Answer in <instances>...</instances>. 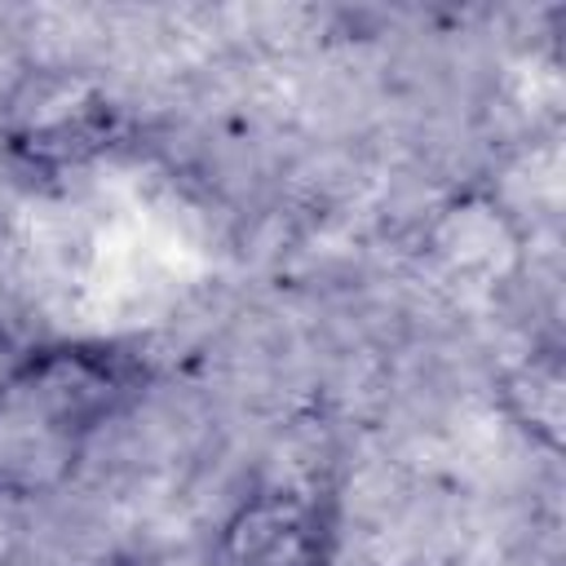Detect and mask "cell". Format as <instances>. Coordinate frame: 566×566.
<instances>
[{
    "label": "cell",
    "instance_id": "6da1fadb",
    "mask_svg": "<svg viewBox=\"0 0 566 566\" xmlns=\"http://www.w3.org/2000/svg\"><path fill=\"white\" fill-rule=\"evenodd\" d=\"M119 111L102 84L75 71H31L9 93L4 137L31 168H75L111 146Z\"/></svg>",
    "mask_w": 566,
    "mask_h": 566
},
{
    "label": "cell",
    "instance_id": "7a4b0ae2",
    "mask_svg": "<svg viewBox=\"0 0 566 566\" xmlns=\"http://www.w3.org/2000/svg\"><path fill=\"white\" fill-rule=\"evenodd\" d=\"M146 371L137 358L97 345H57L31 354L4 385V398L22 411L44 420V429L80 433L115 416L137 389Z\"/></svg>",
    "mask_w": 566,
    "mask_h": 566
},
{
    "label": "cell",
    "instance_id": "3957f363",
    "mask_svg": "<svg viewBox=\"0 0 566 566\" xmlns=\"http://www.w3.org/2000/svg\"><path fill=\"white\" fill-rule=\"evenodd\" d=\"M336 509L318 486H265L248 495L217 539L221 566H327Z\"/></svg>",
    "mask_w": 566,
    "mask_h": 566
},
{
    "label": "cell",
    "instance_id": "277c9868",
    "mask_svg": "<svg viewBox=\"0 0 566 566\" xmlns=\"http://www.w3.org/2000/svg\"><path fill=\"white\" fill-rule=\"evenodd\" d=\"M504 402L513 411V420L539 438L548 451L562 447V420H566V376H562V354L557 349H539L531 354L517 371H509L504 380Z\"/></svg>",
    "mask_w": 566,
    "mask_h": 566
},
{
    "label": "cell",
    "instance_id": "5b68a950",
    "mask_svg": "<svg viewBox=\"0 0 566 566\" xmlns=\"http://www.w3.org/2000/svg\"><path fill=\"white\" fill-rule=\"evenodd\" d=\"M31 526H35V504H31L27 486L0 478V566H9L27 548Z\"/></svg>",
    "mask_w": 566,
    "mask_h": 566
},
{
    "label": "cell",
    "instance_id": "8992f818",
    "mask_svg": "<svg viewBox=\"0 0 566 566\" xmlns=\"http://www.w3.org/2000/svg\"><path fill=\"white\" fill-rule=\"evenodd\" d=\"M88 566H146V562H137V557H119V553H111V557H97V562H88Z\"/></svg>",
    "mask_w": 566,
    "mask_h": 566
}]
</instances>
